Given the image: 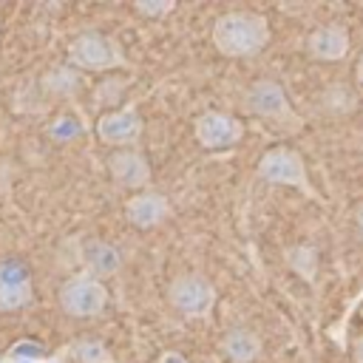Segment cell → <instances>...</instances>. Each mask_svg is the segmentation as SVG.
I'll return each instance as SVG.
<instances>
[{"instance_id": "obj_1", "label": "cell", "mask_w": 363, "mask_h": 363, "mask_svg": "<svg viewBox=\"0 0 363 363\" xmlns=\"http://www.w3.org/2000/svg\"><path fill=\"white\" fill-rule=\"evenodd\" d=\"M210 40L218 54H224L230 60H247V57L261 54L269 45L272 31H269V20L264 14L238 9V11L221 14L213 23Z\"/></svg>"}, {"instance_id": "obj_2", "label": "cell", "mask_w": 363, "mask_h": 363, "mask_svg": "<svg viewBox=\"0 0 363 363\" xmlns=\"http://www.w3.org/2000/svg\"><path fill=\"white\" fill-rule=\"evenodd\" d=\"M244 108L247 113L281 128V130H298L301 128V116L295 113V105L289 102L286 91L281 82L275 79H255L250 82L247 94H244Z\"/></svg>"}, {"instance_id": "obj_3", "label": "cell", "mask_w": 363, "mask_h": 363, "mask_svg": "<svg viewBox=\"0 0 363 363\" xmlns=\"http://www.w3.org/2000/svg\"><path fill=\"white\" fill-rule=\"evenodd\" d=\"M258 179L267 182V184H275V187H292V190H301L306 196H315L312 184H309V170H306V162L303 156L289 147V145H275L269 147L261 159H258V167H255Z\"/></svg>"}, {"instance_id": "obj_4", "label": "cell", "mask_w": 363, "mask_h": 363, "mask_svg": "<svg viewBox=\"0 0 363 363\" xmlns=\"http://www.w3.org/2000/svg\"><path fill=\"white\" fill-rule=\"evenodd\" d=\"M68 65L77 71H111L125 65L119 43L102 31H82L68 43Z\"/></svg>"}, {"instance_id": "obj_5", "label": "cell", "mask_w": 363, "mask_h": 363, "mask_svg": "<svg viewBox=\"0 0 363 363\" xmlns=\"http://www.w3.org/2000/svg\"><path fill=\"white\" fill-rule=\"evenodd\" d=\"M216 284L201 272H179L167 286V303L184 318H207L216 309Z\"/></svg>"}, {"instance_id": "obj_6", "label": "cell", "mask_w": 363, "mask_h": 363, "mask_svg": "<svg viewBox=\"0 0 363 363\" xmlns=\"http://www.w3.org/2000/svg\"><path fill=\"white\" fill-rule=\"evenodd\" d=\"M60 306L71 318H94L108 306V286L94 275H71L60 286Z\"/></svg>"}, {"instance_id": "obj_7", "label": "cell", "mask_w": 363, "mask_h": 363, "mask_svg": "<svg viewBox=\"0 0 363 363\" xmlns=\"http://www.w3.org/2000/svg\"><path fill=\"white\" fill-rule=\"evenodd\" d=\"M193 136L204 150H230L244 139V122L224 111H204L193 122Z\"/></svg>"}, {"instance_id": "obj_8", "label": "cell", "mask_w": 363, "mask_h": 363, "mask_svg": "<svg viewBox=\"0 0 363 363\" xmlns=\"http://www.w3.org/2000/svg\"><path fill=\"white\" fill-rule=\"evenodd\" d=\"M96 139L111 145L113 150H125V147H133L142 136V116L136 113V105L128 102L122 108H113V111H105L96 125Z\"/></svg>"}, {"instance_id": "obj_9", "label": "cell", "mask_w": 363, "mask_h": 363, "mask_svg": "<svg viewBox=\"0 0 363 363\" xmlns=\"http://www.w3.org/2000/svg\"><path fill=\"white\" fill-rule=\"evenodd\" d=\"M34 298V281L23 261L6 258L0 261V312H14L28 306Z\"/></svg>"}, {"instance_id": "obj_10", "label": "cell", "mask_w": 363, "mask_h": 363, "mask_svg": "<svg viewBox=\"0 0 363 363\" xmlns=\"http://www.w3.org/2000/svg\"><path fill=\"white\" fill-rule=\"evenodd\" d=\"M108 173H111V179H113L119 187L133 190V193L147 190L150 176H153V170H150L147 159H145L136 147L111 150V156H108Z\"/></svg>"}, {"instance_id": "obj_11", "label": "cell", "mask_w": 363, "mask_h": 363, "mask_svg": "<svg viewBox=\"0 0 363 363\" xmlns=\"http://www.w3.org/2000/svg\"><path fill=\"white\" fill-rule=\"evenodd\" d=\"M170 216V201L164 193L159 190H142V193H133L128 201H125V218L128 224H133L136 230H153L159 227L164 218Z\"/></svg>"}, {"instance_id": "obj_12", "label": "cell", "mask_w": 363, "mask_h": 363, "mask_svg": "<svg viewBox=\"0 0 363 363\" xmlns=\"http://www.w3.org/2000/svg\"><path fill=\"white\" fill-rule=\"evenodd\" d=\"M85 275H94V278H111L119 272L122 267V255L119 250L111 244V241H102V238H85L79 244V252H77Z\"/></svg>"}, {"instance_id": "obj_13", "label": "cell", "mask_w": 363, "mask_h": 363, "mask_svg": "<svg viewBox=\"0 0 363 363\" xmlns=\"http://www.w3.org/2000/svg\"><path fill=\"white\" fill-rule=\"evenodd\" d=\"M349 31L343 26H320L306 37V51L320 62H337L349 54Z\"/></svg>"}, {"instance_id": "obj_14", "label": "cell", "mask_w": 363, "mask_h": 363, "mask_svg": "<svg viewBox=\"0 0 363 363\" xmlns=\"http://www.w3.org/2000/svg\"><path fill=\"white\" fill-rule=\"evenodd\" d=\"M221 352L233 363H255L264 352V340L250 326H233L221 335Z\"/></svg>"}, {"instance_id": "obj_15", "label": "cell", "mask_w": 363, "mask_h": 363, "mask_svg": "<svg viewBox=\"0 0 363 363\" xmlns=\"http://www.w3.org/2000/svg\"><path fill=\"white\" fill-rule=\"evenodd\" d=\"M284 258H286L289 269H292L301 281L315 284V278H318V267H320V258H318V250H315L312 244H295V247H289V250L284 252Z\"/></svg>"}, {"instance_id": "obj_16", "label": "cell", "mask_w": 363, "mask_h": 363, "mask_svg": "<svg viewBox=\"0 0 363 363\" xmlns=\"http://www.w3.org/2000/svg\"><path fill=\"white\" fill-rule=\"evenodd\" d=\"M71 357L77 363H116L113 352L102 340H79L71 346Z\"/></svg>"}, {"instance_id": "obj_17", "label": "cell", "mask_w": 363, "mask_h": 363, "mask_svg": "<svg viewBox=\"0 0 363 363\" xmlns=\"http://www.w3.org/2000/svg\"><path fill=\"white\" fill-rule=\"evenodd\" d=\"M77 85H79V74H77V68H71V65L54 68V71H48V74L43 77V88L51 91V94H60V96L74 94Z\"/></svg>"}, {"instance_id": "obj_18", "label": "cell", "mask_w": 363, "mask_h": 363, "mask_svg": "<svg viewBox=\"0 0 363 363\" xmlns=\"http://www.w3.org/2000/svg\"><path fill=\"white\" fill-rule=\"evenodd\" d=\"M133 11L142 14V17H147V20H162V17H167V14L176 11V3L173 0H136L133 3Z\"/></svg>"}, {"instance_id": "obj_19", "label": "cell", "mask_w": 363, "mask_h": 363, "mask_svg": "<svg viewBox=\"0 0 363 363\" xmlns=\"http://www.w3.org/2000/svg\"><path fill=\"white\" fill-rule=\"evenodd\" d=\"M352 354H354V363H363V335L354 340V346H352Z\"/></svg>"}, {"instance_id": "obj_20", "label": "cell", "mask_w": 363, "mask_h": 363, "mask_svg": "<svg viewBox=\"0 0 363 363\" xmlns=\"http://www.w3.org/2000/svg\"><path fill=\"white\" fill-rule=\"evenodd\" d=\"M354 77H357V82L363 85V54H360V60H357V65H354Z\"/></svg>"}, {"instance_id": "obj_21", "label": "cell", "mask_w": 363, "mask_h": 363, "mask_svg": "<svg viewBox=\"0 0 363 363\" xmlns=\"http://www.w3.org/2000/svg\"><path fill=\"white\" fill-rule=\"evenodd\" d=\"M354 221H357V227H360V233H363V204L357 207V213H354Z\"/></svg>"}, {"instance_id": "obj_22", "label": "cell", "mask_w": 363, "mask_h": 363, "mask_svg": "<svg viewBox=\"0 0 363 363\" xmlns=\"http://www.w3.org/2000/svg\"><path fill=\"white\" fill-rule=\"evenodd\" d=\"M360 312H363V309H360Z\"/></svg>"}]
</instances>
